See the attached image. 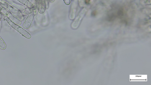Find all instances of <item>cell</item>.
<instances>
[{
    "mask_svg": "<svg viewBox=\"0 0 151 85\" xmlns=\"http://www.w3.org/2000/svg\"><path fill=\"white\" fill-rule=\"evenodd\" d=\"M9 24L13 27L19 33L21 34L23 36H24L27 39H30L31 37V35L26 30L21 27L15 25L14 24L12 23L9 20L7 19Z\"/></svg>",
    "mask_w": 151,
    "mask_h": 85,
    "instance_id": "cell-1",
    "label": "cell"
},
{
    "mask_svg": "<svg viewBox=\"0 0 151 85\" xmlns=\"http://www.w3.org/2000/svg\"><path fill=\"white\" fill-rule=\"evenodd\" d=\"M35 16V13L32 12L27 17L23 24V27L28 29L31 24Z\"/></svg>",
    "mask_w": 151,
    "mask_h": 85,
    "instance_id": "cell-2",
    "label": "cell"
},
{
    "mask_svg": "<svg viewBox=\"0 0 151 85\" xmlns=\"http://www.w3.org/2000/svg\"><path fill=\"white\" fill-rule=\"evenodd\" d=\"M6 48V45L5 42L0 36V48L1 50H4Z\"/></svg>",
    "mask_w": 151,
    "mask_h": 85,
    "instance_id": "cell-3",
    "label": "cell"
}]
</instances>
